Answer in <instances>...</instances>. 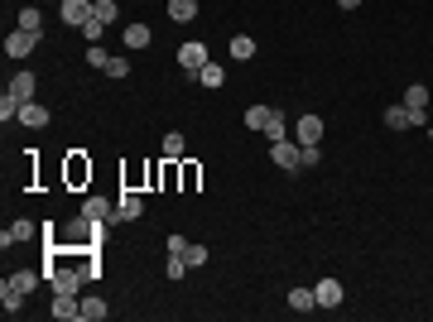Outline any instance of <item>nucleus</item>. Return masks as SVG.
I'll return each instance as SVG.
<instances>
[{
	"mask_svg": "<svg viewBox=\"0 0 433 322\" xmlns=\"http://www.w3.org/2000/svg\"><path fill=\"white\" fill-rule=\"evenodd\" d=\"M298 154H303V144H298V140H279V144H270V159L279 163L284 173H298V168H303Z\"/></svg>",
	"mask_w": 433,
	"mask_h": 322,
	"instance_id": "nucleus-1",
	"label": "nucleus"
},
{
	"mask_svg": "<svg viewBox=\"0 0 433 322\" xmlns=\"http://www.w3.org/2000/svg\"><path fill=\"white\" fill-rule=\"evenodd\" d=\"M207 63H212V58H207V44H202V39H188V44L178 49V68H183V73H197V68H207Z\"/></svg>",
	"mask_w": 433,
	"mask_h": 322,
	"instance_id": "nucleus-2",
	"label": "nucleus"
},
{
	"mask_svg": "<svg viewBox=\"0 0 433 322\" xmlns=\"http://www.w3.org/2000/svg\"><path fill=\"white\" fill-rule=\"evenodd\" d=\"M92 5H97V0H63L58 20H63V25H73V29H82L87 20H92Z\"/></svg>",
	"mask_w": 433,
	"mask_h": 322,
	"instance_id": "nucleus-3",
	"label": "nucleus"
},
{
	"mask_svg": "<svg viewBox=\"0 0 433 322\" xmlns=\"http://www.w3.org/2000/svg\"><path fill=\"white\" fill-rule=\"evenodd\" d=\"M294 140L298 144H323V116H298L294 120Z\"/></svg>",
	"mask_w": 433,
	"mask_h": 322,
	"instance_id": "nucleus-4",
	"label": "nucleus"
},
{
	"mask_svg": "<svg viewBox=\"0 0 433 322\" xmlns=\"http://www.w3.org/2000/svg\"><path fill=\"white\" fill-rule=\"evenodd\" d=\"M405 106L414 111V125H429V87H419V82H414V87L405 92Z\"/></svg>",
	"mask_w": 433,
	"mask_h": 322,
	"instance_id": "nucleus-5",
	"label": "nucleus"
},
{
	"mask_svg": "<svg viewBox=\"0 0 433 322\" xmlns=\"http://www.w3.org/2000/svg\"><path fill=\"white\" fill-rule=\"evenodd\" d=\"M34 44H39V34H29V29H15V34L5 39V54H10V58H29V54H34Z\"/></svg>",
	"mask_w": 433,
	"mask_h": 322,
	"instance_id": "nucleus-6",
	"label": "nucleus"
},
{
	"mask_svg": "<svg viewBox=\"0 0 433 322\" xmlns=\"http://www.w3.org/2000/svg\"><path fill=\"white\" fill-rule=\"evenodd\" d=\"M34 87H39V73H15L10 78V97L25 106V101H34Z\"/></svg>",
	"mask_w": 433,
	"mask_h": 322,
	"instance_id": "nucleus-7",
	"label": "nucleus"
},
{
	"mask_svg": "<svg viewBox=\"0 0 433 322\" xmlns=\"http://www.w3.org/2000/svg\"><path fill=\"white\" fill-rule=\"evenodd\" d=\"M49 279H54V294H78L87 274H82V269H54Z\"/></svg>",
	"mask_w": 433,
	"mask_h": 322,
	"instance_id": "nucleus-8",
	"label": "nucleus"
},
{
	"mask_svg": "<svg viewBox=\"0 0 433 322\" xmlns=\"http://www.w3.org/2000/svg\"><path fill=\"white\" fill-rule=\"evenodd\" d=\"M145 216V197L140 192H121V202H116V221H135Z\"/></svg>",
	"mask_w": 433,
	"mask_h": 322,
	"instance_id": "nucleus-9",
	"label": "nucleus"
},
{
	"mask_svg": "<svg viewBox=\"0 0 433 322\" xmlns=\"http://www.w3.org/2000/svg\"><path fill=\"white\" fill-rule=\"evenodd\" d=\"M29 236H34V221H25V216H20V221H10V226H5V231H0V245H5V250H10V245H20V241H29Z\"/></svg>",
	"mask_w": 433,
	"mask_h": 322,
	"instance_id": "nucleus-10",
	"label": "nucleus"
},
{
	"mask_svg": "<svg viewBox=\"0 0 433 322\" xmlns=\"http://www.w3.org/2000/svg\"><path fill=\"white\" fill-rule=\"evenodd\" d=\"M313 298H318V308H337V303H342V284H337V279H318Z\"/></svg>",
	"mask_w": 433,
	"mask_h": 322,
	"instance_id": "nucleus-11",
	"label": "nucleus"
},
{
	"mask_svg": "<svg viewBox=\"0 0 433 322\" xmlns=\"http://www.w3.org/2000/svg\"><path fill=\"white\" fill-rule=\"evenodd\" d=\"M82 216H87V221H111L116 207H111L106 197H87V202H82Z\"/></svg>",
	"mask_w": 433,
	"mask_h": 322,
	"instance_id": "nucleus-12",
	"label": "nucleus"
},
{
	"mask_svg": "<svg viewBox=\"0 0 433 322\" xmlns=\"http://www.w3.org/2000/svg\"><path fill=\"white\" fill-rule=\"evenodd\" d=\"M10 289H20V294H34L39 289V269H10V279H5Z\"/></svg>",
	"mask_w": 433,
	"mask_h": 322,
	"instance_id": "nucleus-13",
	"label": "nucleus"
},
{
	"mask_svg": "<svg viewBox=\"0 0 433 322\" xmlns=\"http://www.w3.org/2000/svg\"><path fill=\"white\" fill-rule=\"evenodd\" d=\"M54 318H82V298L78 294H54Z\"/></svg>",
	"mask_w": 433,
	"mask_h": 322,
	"instance_id": "nucleus-14",
	"label": "nucleus"
},
{
	"mask_svg": "<svg viewBox=\"0 0 433 322\" xmlns=\"http://www.w3.org/2000/svg\"><path fill=\"white\" fill-rule=\"evenodd\" d=\"M20 120H25L29 130H39V125H49V106H39V101H25V106H20Z\"/></svg>",
	"mask_w": 433,
	"mask_h": 322,
	"instance_id": "nucleus-15",
	"label": "nucleus"
},
{
	"mask_svg": "<svg viewBox=\"0 0 433 322\" xmlns=\"http://www.w3.org/2000/svg\"><path fill=\"white\" fill-rule=\"evenodd\" d=\"M111 308H106V298H97V294H87L82 298V322H102Z\"/></svg>",
	"mask_w": 433,
	"mask_h": 322,
	"instance_id": "nucleus-16",
	"label": "nucleus"
},
{
	"mask_svg": "<svg viewBox=\"0 0 433 322\" xmlns=\"http://www.w3.org/2000/svg\"><path fill=\"white\" fill-rule=\"evenodd\" d=\"M385 125H390V130H409V125H414V111H409L405 101L390 106V111H385Z\"/></svg>",
	"mask_w": 433,
	"mask_h": 322,
	"instance_id": "nucleus-17",
	"label": "nucleus"
},
{
	"mask_svg": "<svg viewBox=\"0 0 433 322\" xmlns=\"http://www.w3.org/2000/svg\"><path fill=\"white\" fill-rule=\"evenodd\" d=\"M193 15H197V0H169V20L173 25H188Z\"/></svg>",
	"mask_w": 433,
	"mask_h": 322,
	"instance_id": "nucleus-18",
	"label": "nucleus"
},
{
	"mask_svg": "<svg viewBox=\"0 0 433 322\" xmlns=\"http://www.w3.org/2000/svg\"><path fill=\"white\" fill-rule=\"evenodd\" d=\"M126 49H150V25H126Z\"/></svg>",
	"mask_w": 433,
	"mask_h": 322,
	"instance_id": "nucleus-19",
	"label": "nucleus"
},
{
	"mask_svg": "<svg viewBox=\"0 0 433 322\" xmlns=\"http://www.w3.org/2000/svg\"><path fill=\"white\" fill-rule=\"evenodd\" d=\"M289 308H294V313H313V308H318L313 289H289Z\"/></svg>",
	"mask_w": 433,
	"mask_h": 322,
	"instance_id": "nucleus-20",
	"label": "nucleus"
},
{
	"mask_svg": "<svg viewBox=\"0 0 433 322\" xmlns=\"http://www.w3.org/2000/svg\"><path fill=\"white\" fill-rule=\"evenodd\" d=\"M193 78L202 82V87H207V92H216V87H221V82H226V73H221V68H216V63H207V68H197V73H193Z\"/></svg>",
	"mask_w": 433,
	"mask_h": 322,
	"instance_id": "nucleus-21",
	"label": "nucleus"
},
{
	"mask_svg": "<svg viewBox=\"0 0 433 322\" xmlns=\"http://www.w3.org/2000/svg\"><path fill=\"white\" fill-rule=\"evenodd\" d=\"M265 135H270V144H279V140H289V120H284V116L274 111L270 120H265Z\"/></svg>",
	"mask_w": 433,
	"mask_h": 322,
	"instance_id": "nucleus-22",
	"label": "nucleus"
},
{
	"mask_svg": "<svg viewBox=\"0 0 433 322\" xmlns=\"http://www.w3.org/2000/svg\"><path fill=\"white\" fill-rule=\"evenodd\" d=\"M231 58H236V63H245V58H255V39H245V34H236V39H231Z\"/></svg>",
	"mask_w": 433,
	"mask_h": 322,
	"instance_id": "nucleus-23",
	"label": "nucleus"
},
{
	"mask_svg": "<svg viewBox=\"0 0 433 322\" xmlns=\"http://www.w3.org/2000/svg\"><path fill=\"white\" fill-rule=\"evenodd\" d=\"M0 303H5V313L15 318V313H20V303H25V294H20V289H10V284H0Z\"/></svg>",
	"mask_w": 433,
	"mask_h": 322,
	"instance_id": "nucleus-24",
	"label": "nucleus"
},
{
	"mask_svg": "<svg viewBox=\"0 0 433 322\" xmlns=\"http://www.w3.org/2000/svg\"><path fill=\"white\" fill-rule=\"evenodd\" d=\"M270 116H274L270 106H250V111H245V116H241V120H245V125H250V130H265V120H270Z\"/></svg>",
	"mask_w": 433,
	"mask_h": 322,
	"instance_id": "nucleus-25",
	"label": "nucleus"
},
{
	"mask_svg": "<svg viewBox=\"0 0 433 322\" xmlns=\"http://www.w3.org/2000/svg\"><path fill=\"white\" fill-rule=\"evenodd\" d=\"M164 159L173 163V159H183V135L173 130V135H164Z\"/></svg>",
	"mask_w": 433,
	"mask_h": 322,
	"instance_id": "nucleus-26",
	"label": "nucleus"
},
{
	"mask_svg": "<svg viewBox=\"0 0 433 322\" xmlns=\"http://www.w3.org/2000/svg\"><path fill=\"white\" fill-rule=\"evenodd\" d=\"M92 15H97L102 25H116V15H121V10H116V0H97V5H92Z\"/></svg>",
	"mask_w": 433,
	"mask_h": 322,
	"instance_id": "nucleus-27",
	"label": "nucleus"
},
{
	"mask_svg": "<svg viewBox=\"0 0 433 322\" xmlns=\"http://www.w3.org/2000/svg\"><path fill=\"white\" fill-rule=\"evenodd\" d=\"M20 29H29V34H39V29H44V15H39L34 5H29V10H20Z\"/></svg>",
	"mask_w": 433,
	"mask_h": 322,
	"instance_id": "nucleus-28",
	"label": "nucleus"
},
{
	"mask_svg": "<svg viewBox=\"0 0 433 322\" xmlns=\"http://www.w3.org/2000/svg\"><path fill=\"white\" fill-rule=\"evenodd\" d=\"M183 260H188V269H202V265H207V245H193V241H188Z\"/></svg>",
	"mask_w": 433,
	"mask_h": 322,
	"instance_id": "nucleus-29",
	"label": "nucleus"
},
{
	"mask_svg": "<svg viewBox=\"0 0 433 322\" xmlns=\"http://www.w3.org/2000/svg\"><path fill=\"white\" fill-rule=\"evenodd\" d=\"M164 274H169V279H183V274H188V260H183V255H169V260H164Z\"/></svg>",
	"mask_w": 433,
	"mask_h": 322,
	"instance_id": "nucleus-30",
	"label": "nucleus"
},
{
	"mask_svg": "<svg viewBox=\"0 0 433 322\" xmlns=\"http://www.w3.org/2000/svg\"><path fill=\"white\" fill-rule=\"evenodd\" d=\"M87 63H92V68H102V73H106V63H111V54H106V49H102V44H87Z\"/></svg>",
	"mask_w": 433,
	"mask_h": 322,
	"instance_id": "nucleus-31",
	"label": "nucleus"
},
{
	"mask_svg": "<svg viewBox=\"0 0 433 322\" xmlns=\"http://www.w3.org/2000/svg\"><path fill=\"white\" fill-rule=\"evenodd\" d=\"M0 120H20V101H15L10 92L0 97Z\"/></svg>",
	"mask_w": 433,
	"mask_h": 322,
	"instance_id": "nucleus-32",
	"label": "nucleus"
},
{
	"mask_svg": "<svg viewBox=\"0 0 433 322\" xmlns=\"http://www.w3.org/2000/svg\"><path fill=\"white\" fill-rule=\"evenodd\" d=\"M318 159H323V144H303L298 163H303V168H318Z\"/></svg>",
	"mask_w": 433,
	"mask_h": 322,
	"instance_id": "nucleus-33",
	"label": "nucleus"
},
{
	"mask_svg": "<svg viewBox=\"0 0 433 322\" xmlns=\"http://www.w3.org/2000/svg\"><path fill=\"white\" fill-rule=\"evenodd\" d=\"M102 34H106V25H102V20H97V15H92V20H87V25H82V39H87V44H97V39H102Z\"/></svg>",
	"mask_w": 433,
	"mask_h": 322,
	"instance_id": "nucleus-34",
	"label": "nucleus"
},
{
	"mask_svg": "<svg viewBox=\"0 0 433 322\" xmlns=\"http://www.w3.org/2000/svg\"><path fill=\"white\" fill-rule=\"evenodd\" d=\"M106 78H130V63H126V58H111V63H106Z\"/></svg>",
	"mask_w": 433,
	"mask_h": 322,
	"instance_id": "nucleus-35",
	"label": "nucleus"
},
{
	"mask_svg": "<svg viewBox=\"0 0 433 322\" xmlns=\"http://www.w3.org/2000/svg\"><path fill=\"white\" fill-rule=\"evenodd\" d=\"M183 250H188V241H183L178 231H173V236H169V255H183Z\"/></svg>",
	"mask_w": 433,
	"mask_h": 322,
	"instance_id": "nucleus-36",
	"label": "nucleus"
},
{
	"mask_svg": "<svg viewBox=\"0 0 433 322\" xmlns=\"http://www.w3.org/2000/svg\"><path fill=\"white\" fill-rule=\"evenodd\" d=\"M337 5H342V10H356V5H361V0H337Z\"/></svg>",
	"mask_w": 433,
	"mask_h": 322,
	"instance_id": "nucleus-37",
	"label": "nucleus"
},
{
	"mask_svg": "<svg viewBox=\"0 0 433 322\" xmlns=\"http://www.w3.org/2000/svg\"><path fill=\"white\" fill-rule=\"evenodd\" d=\"M429 140H433V125H429Z\"/></svg>",
	"mask_w": 433,
	"mask_h": 322,
	"instance_id": "nucleus-38",
	"label": "nucleus"
}]
</instances>
